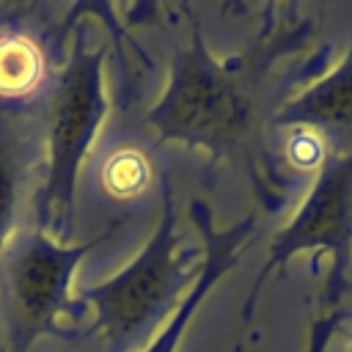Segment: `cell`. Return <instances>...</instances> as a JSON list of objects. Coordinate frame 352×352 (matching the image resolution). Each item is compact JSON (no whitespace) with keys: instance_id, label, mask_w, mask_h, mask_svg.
Here are the masks:
<instances>
[{"instance_id":"1","label":"cell","mask_w":352,"mask_h":352,"mask_svg":"<svg viewBox=\"0 0 352 352\" xmlns=\"http://www.w3.org/2000/svg\"><path fill=\"white\" fill-rule=\"evenodd\" d=\"M286 50H292V41L280 36L258 50L217 58L201 25L192 19L190 41L173 58L170 80L157 104L146 113V126L154 132L157 143L179 140L206 148L214 160L245 165L250 179L267 192L275 176L267 168L256 85L267 63Z\"/></svg>"},{"instance_id":"2","label":"cell","mask_w":352,"mask_h":352,"mask_svg":"<svg viewBox=\"0 0 352 352\" xmlns=\"http://www.w3.org/2000/svg\"><path fill=\"white\" fill-rule=\"evenodd\" d=\"M104 47H88L85 25L72 38L69 58L58 66V74L38 107L41 143L47 162L33 195V223L55 242L69 239L74 214V190L88 146L107 116L104 94Z\"/></svg>"},{"instance_id":"3","label":"cell","mask_w":352,"mask_h":352,"mask_svg":"<svg viewBox=\"0 0 352 352\" xmlns=\"http://www.w3.org/2000/svg\"><path fill=\"white\" fill-rule=\"evenodd\" d=\"M160 190L162 217L138 258L110 280L82 289L77 297L96 311L82 338L99 344L102 352H129L170 311L176 294L198 267V250L187 248L176 234V195L168 173L160 176Z\"/></svg>"},{"instance_id":"4","label":"cell","mask_w":352,"mask_h":352,"mask_svg":"<svg viewBox=\"0 0 352 352\" xmlns=\"http://www.w3.org/2000/svg\"><path fill=\"white\" fill-rule=\"evenodd\" d=\"M118 223L80 245L50 239L33 220L19 226L0 250V314L8 352H28L66 314L77 264L116 234Z\"/></svg>"},{"instance_id":"5","label":"cell","mask_w":352,"mask_h":352,"mask_svg":"<svg viewBox=\"0 0 352 352\" xmlns=\"http://www.w3.org/2000/svg\"><path fill=\"white\" fill-rule=\"evenodd\" d=\"M300 250H327L330 278L324 289L327 311L338 308V300L346 289V275L352 267V148L346 154H324L316 182L311 192L305 195L297 214L289 220L283 231L275 234L270 258L253 286V294L248 300V314L253 308V300L264 283V278L283 267L294 253Z\"/></svg>"},{"instance_id":"6","label":"cell","mask_w":352,"mask_h":352,"mask_svg":"<svg viewBox=\"0 0 352 352\" xmlns=\"http://www.w3.org/2000/svg\"><path fill=\"white\" fill-rule=\"evenodd\" d=\"M44 157L38 110L0 107V250L22 226L25 201L33 204V182Z\"/></svg>"},{"instance_id":"7","label":"cell","mask_w":352,"mask_h":352,"mask_svg":"<svg viewBox=\"0 0 352 352\" xmlns=\"http://www.w3.org/2000/svg\"><path fill=\"white\" fill-rule=\"evenodd\" d=\"M272 126L311 129L324 154H346L352 148V41L333 72L272 116Z\"/></svg>"},{"instance_id":"8","label":"cell","mask_w":352,"mask_h":352,"mask_svg":"<svg viewBox=\"0 0 352 352\" xmlns=\"http://www.w3.org/2000/svg\"><path fill=\"white\" fill-rule=\"evenodd\" d=\"M50 47V36L36 33L25 16H11L0 22V107H41L58 74Z\"/></svg>"},{"instance_id":"9","label":"cell","mask_w":352,"mask_h":352,"mask_svg":"<svg viewBox=\"0 0 352 352\" xmlns=\"http://www.w3.org/2000/svg\"><path fill=\"white\" fill-rule=\"evenodd\" d=\"M190 212H192V220L204 236V248H206V258L201 264V272H198V280L190 286V292L184 294V300L179 302V308L170 314L165 330L157 336V341L146 349V352H176V344L179 338L184 336V327L187 322L192 319V314L201 308L204 297L209 294V289L236 264L239 258V250H245L253 228H256V214H248L242 223L226 228V231H214L212 226V212L206 209L204 201H192L190 204Z\"/></svg>"},{"instance_id":"10","label":"cell","mask_w":352,"mask_h":352,"mask_svg":"<svg viewBox=\"0 0 352 352\" xmlns=\"http://www.w3.org/2000/svg\"><path fill=\"white\" fill-rule=\"evenodd\" d=\"M126 157H118L113 165H107L104 173V184L107 190L118 192V195H129L135 192V187L143 182L146 176V162L140 157H129V151H124Z\"/></svg>"},{"instance_id":"11","label":"cell","mask_w":352,"mask_h":352,"mask_svg":"<svg viewBox=\"0 0 352 352\" xmlns=\"http://www.w3.org/2000/svg\"><path fill=\"white\" fill-rule=\"evenodd\" d=\"M338 324H341V311H338V308H333V311H327L324 316H319V319L314 322V327H311L308 352H324V349H327V341L333 338V333L338 330Z\"/></svg>"},{"instance_id":"12","label":"cell","mask_w":352,"mask_h":352,"mask_svg":"<svg viewBox=\"0 0 352 352\" xmlns=\"http://www.w3.org/2000/svg\"><path fill=\"white\" fill-rule=\"evenodd\" d=\"M344 352H352V333H349V341H346V349Z\"/></svg>"}]
</instances>
